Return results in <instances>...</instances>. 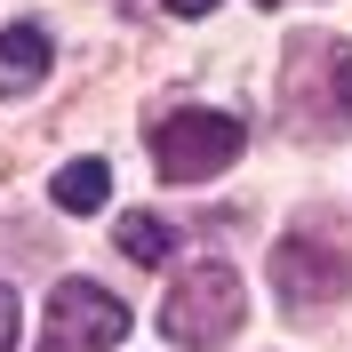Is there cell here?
<instances>
[{
    "label": "cell",
    "instance_id": "obj_7",
    "mask_svg": "<svg viewBox=\"0 0 352 352\" xmlns=\"http://www.w3.org/2000/svg\"><path fill=\"white\" fill-rule=\"evenodd\" d=\"M120 256H136V264H168L176 256V224L168 217H120Z\"/></svg>",
    "mask_w": 352,
    "mask_h": 352
},
{
    "label": "cell",
    "instance_id": "obj_9",
    "mask_svg": "<svg viewBox=\"0 0 352 352\" xmlns=\"http://www.w3.org/2000/svg\"><path fill=\"white\" fill-rule=\"evenodd\" d=\"M176 16H208V8H217V0H168Z\"/></svg>",
    "mask_w": 352,
    "mask_h": 352
},
{
    "label": "cell",
    "instance_id": "obj_5",
    "mask_svg": "<svg viewBox=\"0 0 352 352\" xmlns=\"http://www.w3.org/2000/svg\"><path fill=\"white\" fill-rule=\"evenodd\" d=\"M48 65H56V48H48L41 24H8L0 32V96H24L32 80H48Z\"/></svg>",
    "mask_w": 352,
    "mask_h": 352
},
{
    "label": "cell",
    "instance_id": "obj_8",
    "mask_svg": "<svg viewBox=\"0 0 352 352\" xmlns=\"http://www.w3.org/2000/svg\"><path fill=\"white\" fill-rule=\"evenodd\" d=\"M16 336H24V305H16V288L0 280V352H16Z\"/></svg>",
    "mask_w": 352,
    "mask_h": 352
},
{
    "label": "cell",
    "instance_id": "obj_6",
    "mask_svg": "<svg viewBox=\"0 0 352 352\" xmlns=\"http://www.w3.org/2000/svg\"><path fill=\"white\" fill-rule=\"evenodd\" d=\"M104 192H112V168H104V160H65V168H56V184H48V200H56V208H72V217L104 208Z\"/></svg>",
    "mask_w": 352,
    "mask_h": 352
},
{
    "label": "cell",
    "instance_id": "obj_4",
    "mask_svg": "<svg viewBox=\"0 0 352 352\" xmlns=\"http://www.w3.org/2000/svg\"><path fill=\"white\" fill-rule=\"evenodd\" d=\"M129 336V305L96 280H56L41 312V352H112Z\"/></svg>",
    "mask_w": 352,
    "mask_h": 352
},
{
    "label": "cell",
    "instance_id": "obj_2",
    "mask_svg": "<svg viewBox=\"0 0 352 352\" xmlns=\"http://www.w3.org/2000/svg\"><path fill=\"white\" fill-rule=\"evenodd\" d=\"M241 120L232 112H168L153 129V168H160V184H208V176H224L232 160H241Z\"/></svg>",
    "mask_w": 352,
    "mask_h": 352
},
{
    "label": "cell",
    "instance_id": "obj_3",
    "mask_svg": "<svg viewBox=\"0 0 352 352\" xmlns=\"http://www.w3.org/2000/svg\"><path fill=\"white\" fill-rule=\"evenodd\" d=\"M272 288H280L288 312H320L336 305L352 288V241H320V232H288L280 248H272Z\"/></svg>",
    "mask_w": 352,
    "mask_h": 352
},
{
    "label": "cell",
    "instance_id": "obj_1",
    "mask_svg": "<svg viewBox=\"0 0 352 352\" xmlns=\"http://www.w3.org/2000/svg\"><path fill=\"white\" fill-rule=\"evenodd\" d=\"M248 320V296H241V272L217 256H200L176 272V288L160 296V336L184 352H224V336Z\"/></svg>",
    "mask_w": 352,
    "mask_h": 352
}]
</instances>
